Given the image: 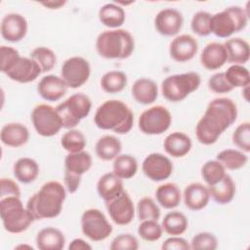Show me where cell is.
<instances>
[{
	"instance_id": "cell-52",
	"label": "cell",
	"mask_w": 250,
	"mask_h": 250,
	"mask_svg": "<svg viewBox=\"0 0 250 250\" xmlns=\"http://www.w3.org/2000/svg\"><path fill=\"white\" fill-rule=\"evenodd\" d=\"M63 182H64V187L66 190L69 193H74L79 188V186L81 183V177L64 171Z\"/></svg>"
},
{
	"instance_id": "cell-39",
	"label": "cell",
	"mask_w": 250,
	"mask_h": 250,
	"mask_svg": "<svg viewBox=\"0 0 250 250\" xmlns=\"http://www.w3.org/2000/svg\"><path fill=\"white\" fill-rule=\"evenodd\" d=\"M29 58H31L39 65L42 73L52 70L57 62V57L54 51L44 46L33 49L29 55Z\"/></svg>"
},
{
	"instance_id": "cell-16",
	"label": "cell",
	"mask_w": 250,
	"mask_h": 250,
	"mask_svg": "<svg viewBox=\"0 0 250 250\" xmlns=\"http://www.w3.org/2000/svg\"><path fill=\"white\" fill-rule=\"evenodd\" d=\"M198 51L197 40L190 34L176 36L170 43V57L178 62H186L194 58Z\"/></svg>"
},
{
	"instance_id": "cell-19",
	"label": "cell",
	"mask_w": 250,
	"mask_h": 250,
	"mask_svg": "<svg viewBox=\"0 0 250 250\" xmlns=\"http://www.w3.org/2000/svg\"><path fill=\"white\" fill-rule=\"evenodd\" d=\"M67 88V85L62 77L49 74L41 78L37 85V92L43 100L57 102L66 94Z\"/></svg>"
},
{
	"instance_id": "cell-34",
	"label": "cell",
	"mask_w": 250,
	"mask_h": 250,
	"mask_svg": "<svg viewBox=\"0 0 250 250\" xmlns=\"http://www.w3.org/2000/svg\"><path fill=\"white\" fill-rule=\"evenodd\" d=\"M161 227L163 230L170 235H181L187 230L188 221L184 213L171 211L163 218Z\"/></svg>"
},
{
	"instance_id": "cell-6",
	"label": "cell",
	"mask_w": 250,
	"mask_h": 250,
	"mask_svg": "<svg viewBox=\"0 0 250 250\" xmlns=\"http://www.w3.org/2000/svg\"><path fill=\"white\" fill-rule=\"evenodd\" d=\"M248 22V13L238 6L228 7L212 15L210 31L220 38H228L244 29Z\"/></svg>"
},
{
	"instance_id": "cell-15",
	"label": "cell",
	"mask_w": 250,
	"mask_h": 250,
	"mask_svg": "<svg viewBox=\"0 0 250 250\" xmlns=\"http://www.w3.org/2000/svg\"><path fill=\"white\" fill-rule=\"evenodd\" d=\"M184 19L180 11L166 8L157 13L154 18L156 31L163 36H175L183 27Z\"/></svg>"
},
{
	"instance_id": "cell-53",
	"label": "cell",
	"mask_w": 250,
	"mask_h": 250,
	"mask_svg": "<svg viewBox=\"0 0 250 250\" xmlns=\"http://www.w3.org/2000/svg\"><path fill=\"white\" fill-rule=\"evenodd\" d=\"M68 249H70V250H91L92 246L82 238H75L69 243Z\"/></svg>"
},
{
	"instance_id": "cell-8",
	"label": "cell",
	"mask_w": 250,
	"mask_h": 250,
	"mask_svg": "<svg viewBox=\"0 0 250 250\" xmlns=\"http://www.w3.org/2000/svg\"><path fill=\"white\" fill-rule=\"evenodd\" d=\"M91 108L92 102L83 93L73 94L56 106L62 122V128L65 129H73L77 126L82 119L89 115Z\"/></svg>"
},
{
	"instance_id": "cell-17",
	"label": "cell",
	"mask_w": 250,
	"mask_h": 250,
	"mask_svg": "<svg viewBox=\"0 0 250 250\" xmlns=\"http://www.w3.org/2000/svg\"><path fill=\"white\" fill-rule=\"evenodd\" d=\"M1 35L9 42H19L27 32V21L18 13H10L3 17L1 21Z\"/></svg>"
},
{
	"instance_id": "cell-23",
	"label": "cell",
	"mask_w": 250,
	"mask_h": 250,
	"mask_svg": "<svg viewBox=\"0 0 250 250\" xmlns=\"http://www.w3.org/2000/svg\"><path fill=\"white\" fill-rule=\"evenodd\" d=\"M99 196L104 201H110L124 191L123 180L113 172L104 174L97 183Z\"/></svg>"
},
{
	"instance_id": "cell-42",
	"label": "cell",
	"mask_w": 250,
	"mask_h": 250,
	"mask_svg": "<svg viewBox=\"0 0 250 250\" xmlns=\"http://www.w3.org/2000/svg\"><path fill=\"white\" fill-rule=\"evenodd\" d=\"M137 214L140 221L155 220L160 218V209L155 201L148 196L141 198L137 203Z\"/></svg>"
},
{
	"instance_id": "cell-3",
	"label": "cell",
	"mask_w": 250,
	"mask_h": 250,
	"mask_svg": "<svg viewBox=\"0 0 250 250\" xmlns=\"http://www.w3.org/2000/svg\"><path fill=\"white\" fill-rule=\"evenodd\" d=\"M94 122L102 130L127 134L133 127L134 113L124 102L107 100L97 108Z\"/></svg>"
},
{
	"instance_id": "cell-51",
	"label": "cell",
	"mask_w": 250,
	"mask_h": 250,
	"mask_svg": "<svg viewBox=\"0 0 250 250\" xmlns=\"http://www.w3.org/2000/svg\"><path fill=\"white\" fill-rule=\"evenodd\" d=\"M161 248L163 250H188L190 249V245L185 238L172 235L162 243Z\"/></svg>"
},
{
	"instance_id": "cell-55",
	"label": "cell",
	"mask_w": 250,
	"mask_h": 250,
	"mask_svg": "<svg viewBox=\"0 0 250 250\" xmlns=\"http://www.w3.org/2000/svg\"><path fill=\"white\" fill-rule=\"evenodd\" d=\"M15 249H28V250H32L33 247L31 245H27V244H20V245L16 246Z\"/></svg>"
},
{
	"instance_id": "cell-32",
	"label": "cell",
	"mask_w": 250,
	"mask_h": 250,
	"mask_svg": "<svg viewBox=\"0 0 250 250\" xmlns=\"http://www.w3.org/2000/svg\"><path fill=\"white\" fill-rule=\"evenodd\" d=\"M92 156L89 152L82 150L75 153H68L64 158V168L66 172L82 177L92 167Z\"/></svg>"
},
{
	"instance_id": "cell-26",
	"label": "cell",
	"mask_w": 250,
	"mask_h": 250,
	"mask_svg": "<svg viewBox=\"0 0 250 250\" xmlns=\"http://www.w3.org/2000/svg\"><path fill=\"white\" fill-rule=\"evenodd\" d=\"M36 246L40 250H62L65 244L63 233L52 227L40 229L36 235Z\"/></svg>"
},
{
	"instance_id": "cell-44",
	"label": "cell",
	"mask_w": 250,
	"mask_h": 250,
	"mask_svg": "<svg viewBox=\"0 0 250 250\" xmlns=\"http://www.w3.org/2000/svg\"><path fill=\"white\" fill-rule=\"evenodd\" d=\"M212 15L206 11L196 12L190 21V27L193 33L198 36H207L211 33L210 21Z\"/></svg>"
},
{
	"instance_id": "cell-22",
	"label": "cell",
	"mask_w": 250,
	"mask_h": 250,
	"mask_svg": "<svg viewBox=\"0 0 250 250\" xmlns=\"http://www.w3.org/2000/svg\"><path fill=\"white\" fill-rule=\"evenodd\" d=\"M0 139L7 146L20 147L28 142L29 131L21 123H7L1 129Z\"/></svg>"
},
{
	"instance_id": "cell-27",
	"label": "cell",
	"mask_w": 250,
	"mask_h": 250,
	"mask_svg": "<svg viewBox=\"0 0 250 250\" xmlns=\"http://www.w3.org/2000/svg\"><path fill=\"white\" fill-rule=\"evenodd\" d=\"M224 46L227 51L228 62L232 64L243 65L249 61L250 47L247 41L239 37L228 39Z\"/></svg>"
},
{
	"instance_id": "cell-40",
	"label": "cell",
	"mask_w": 250,
	"mask_h": 250,
	"mask_svg": "<svg viewBox=\"0 0 250 250\" xmlns=\"http://www.w3.org/2000/svg\"><path fill=\"white\" fill-rule=\"evenodd\" d=\"M224 73L233 89L247 87L250 83L249 70L241 64H232Z\"/></svg>"
},
{
	"instance_id": "cell-33",
	"label": "cell",
	"mask_w": 250,
	"mask_h": 250,
	"mask_svg": "<svg viewBox=\"0 0 250 250\" xmlns=\"http://www.w3.org/2000/svg\"><path fill=\"white\" fill-rule=\"evenodd\" d=\"M157 202L165 209H173L179 206L182 194L179 187L174 183L160 185L155 190Z\"/></svg>"
},
{
	"instance_id": "cell-14",
	"label": "cell",
	"mask_w": 250,
	"mask_h": 250,
	"mask_svg": "<svg viewBox=\"0 0 250 250\" xmlns=\"http://www.w3.org/2000/svg\"><path fill=\"white\" fill-rule=\"evenodd\" d=\"M110 219L118 226L129 225L135 217V207L130 195L124 190L114 199L105 202Z\"/></svg>"
},
{
	"instance_id": "cell-50",
	"label": "cell",
	"mask_w": 250,
	"mask_h": 250,
	"mask_svg": "<svg viewBox=\"0 0 250 250\" xmlns=\"http://www.w3.org/2000/svg\"><path fill=\"white\" fill-rule=\"evenodd\" d=\"M10 196L21 197L20 188L13 180L2 178L0 181V199Z\"/></svg>"
},
{
	"instance_id": "cell-54",
	"label": "cell",
	"mask_w": 250,
	"mask_h": 250,
	"mask_svg": "<svg viewBox=\"0 0 250 250\" xmlns=\"http://www.w3.org/2000/svg\"><path fill=\"white\" fill-rule=\"evenodd\" d=\"M66 2L65 1H47V2H41L43 6H45L48 9H60L62 6H64Z\"/></svg>"
},
{
	"instance_id": "cell-10",
	"label": "cell",
	"mask_w": 250,
	"mask_h": 250,
	"mask_svg": "<svg viewBox=\"0 0 250 250\" xmlns=\"http://www.w3.org/2000/svg\"><path fill=\"white\" fill-rule=\"evenodd\" d=\"M31 121L35 131L42 137L55 136L62 128V122L56 107L46 104H38L32 109Z\"/></svg>"
},
{
	"instance_id": "cell-1",
	"label": "cell",
	"mask_w": 250,
	"mask_h": 250,
	"mask_svg": "<svg viewBox=\"0 0 250 250\" xmlns=\"http://www.w3.org/2000/svg\"><path fill=\"white\" fill-rule=\"evenodd\" d=\"M237 106L229 98L212 100L195 127L198 142L205 146L215 144L220 136L236 120Z\"/></svg>"
},
{
	"instance_id": "cell-12",
	"label": "cell",
	"mask_w": 250,
	"mask_h": 250,
	"mask_svg": "<svg viewBox=\"0 0 250 250\" xmlns=\"http://www.w3.org/2000/svg\"><path fill=\"white\" fill-rule=\"evenodd\" d=\"M91 66L82 57H71L64 61L61 69V77L68 88L76 89L83 86L89 79Z\"/></svg>"
},
{
	"instance_id": "cell-38",
	"label": "cell",
	"mask_w": 250,
	"mask_h": 250,
	"mask_svg": "<svg viewBox=\"0 0 250 250\" xmlns=\"http://www.w3.org/2000/svg\"><path fill=\"white\" fill-rule=\"evenodd\" d=\"M87 141L84 134L76 129H69L61 140V145L68 153H75L84 150Z\"/></svg>"
},
{
	"instance_id": "cell-41",
	"label": "cell",
	"mask_w": 250,
	"mask_h": 250,
	"mask_svg": "<svg viewBox=\"0 0 250 250\" xmlns=\"http://www.w3.org/2000/svg\"><path fill=\"white\" fill-rule=\"evenodd\" d=\"M226 175V168L218 160H208L201 168V176L208 187L219 183Z\"/></svg>"
},
{
	"instance_id": "cell-31",
	"label": "cell",
	"mask_w": 250,
	"mask_h": 250,
	"mask_svg": "<svg viewBox=\"0 0 250 250\" xmlns=\"http://www.w3.org/2000/svg\"><path fill=\"white\" fill-rule=\"evenodd\" d=\"M122 145L119 139L112 135H104L101 137L95 146L97 156L104 160L109 161L118 156L121 152Z\"/></svg>"
},
{
	"instance_id": "cell-48",
	"label": "cell",
	"mask_w": 250,
	"mask_h": 250,
	"mask_svg": "<svg viewBox=\"0 0 250 250\" xmlns=\"http://www.w3.org/2000/svg\"><path fill=\"white\" fill-rule=\"evenodd\" d=\"M0 57H1V71L7 73L14 64L21 58L20 53L13 47L10 46H1L0 47Z\"/></svg>"
},
{
	"instance_id": "cell-49",
	"label": "cell",
	"mask_w": 250,
	"mask_h": 250,
	"mask_svg": "<svg viewBox=\"0 0 250 250\" xmlns=\"http://www.w3.org/2000/svg\"><path fill=\"white\" fill-rule=\"evenodd\" d=\"M209 89L217 94H226L233 90L228 82L224 72H217L213 74L208 80Z\"/></svg>"
},
{
	"instance_id": "cell-11",
	"label": "cell",
	"mask_w": 250,
	"mask_h": 250,
	"mask_svg": "<svg viewBox=\"0 0 250 250\" xmlns=\"http://www.w3.org/2000/svg\"><path fill=\"white\" fill-rule=\"evenodd\" d=\"M171 122L170 111L165 106L154 105L141 113L138 125L146 135H160L169 129Z\"/></svg>"
},
{
	"instance_id": "cell-7",
	"label": "cell",
	"mask_w": 250,
	"mask_h": 250,
	"mask_svg": "<svg viewBox=\"0 0 250 250\" xmlns=\"http://www.w3.org/2000/svg\"><path fill=\"white\" fill-rule=\"evenodd\" d=\"M201 83V77L197 72H186L169 75L161 83L163 97L172 103L185 100L189 94L196 91Z\"/></svg>"
},
{
	"instance_id": "cell-28",
	"label": "cell",
	"mask_w": 250,
	"mask_h": 250,
	"mask_svg": "<svg viewBox=\"0 0 250 250\" xmlns=\"http://www.w3.org/2000/svg\"><path fill=\"white\" fill-rule=\"evenodd\" d=\"M210 197L221 205L229 203L235 195V184L229 175H226L219 183L207 187Z\"/></svg>"
},
{
	"instance_id": "cell-43",
	"label": "cell",
	"mask_w": 250,
	"mask_h": 250,
	"mask_svg": "<svg viewBox=\"0 0 250 250\" xmlns=\"http://www.w3.org/2000/svg\"><path fill=\"white\" fill-rule=\"evenodd\" d=\"M138 233L142 239L153 242L158 240L163 233V229L161 225L155 220H146L142 221L138 228Z\"/></svg>"
},
{
	"instance_id": "cell-13",
	"label": "cell",
	"mask_w": 250,
	"mask_h": 250,
	"mask_svg": "<svg viewBox=\"0 0 250 250\" xmlns=\"http://www.w3.org/2000/svg\"><path fill=\"white\" fill-rule=\"evenodd\" d=\"M172 161L162 153L148 154L143 161L142 170L146 177L153 182H161L170 178L173 173Z\"/></svg>"
},
{
	"instance_id": "cell-37",
	"label": "cell",
	"mask_w": 250,
	"mask_h": 250,
	"mask_svg": "<svg viewBox=\"0 0 250 250\" xmlns=\"http://www.w3.org/2000/svg\"><path fill=\"white\" fill-rule=\"evenodd\" d=\"M100 83L105 93L116 94L126 87L127 75L120 70H110L102 76Z\"/></svg>"
},
{
	"instance_id": "cell-47",
	"label": "cell",
	"mask_w": 250,
	"mask_h": 250,
	"mask_svg": "<svg viewBox=\"0 0 250 250\" xmlns=\"http://www.w3.org/2000/svg\"><path fill=\"white\" fill-rule=\"evenodd\" d=\"M109 248L111 250H137L139 241L133 234L122 233L112 239Z\"/></svg>"
},
{
	"instance_id": "cell-30",
	"label": "cell",
	"mask_w": 250,
	"mask_h": 250,
	"mask_svg": "<svg viewBox=\"0 0 250 250\" xmlns=\"http://www.w3.org/2000/svg\"><path fill=\"white\" fill-rule=\"evenodd\" d=\"M13 172L19 182L30 184L34 182L39 175V165L30 157H21L15 162Z\"/></svg>"
},
{
	"instance_id": "cell-29",
	"label": "cell",
	"mask_w": 250,
	"mask_h": 250,
	"mask_svg": "<svg viewBox=\"0 0 250 250\" xmlns=\"http://www.w3.org/2000/svg\"><path fill=\"white\" fill-rule=\"evenodd\" d=\"M99 20L106 27L117 29L125 21L126 14L124 9L115 3H107L99 10Z\"/></svg>"
},
{
	"instance_id": "cell-45",
	"label": "cell",
	"mask_w": 250,
	"mask_h": 250,
	"mask_svg": "<svg viewBox=\"0 0 250 250\" xmlns=\"http://www.w3.org/2000/svg\"><path fill=\"white\" fill-rule=\"evenodd\" d=\"M232 143L243 152L250 151V123L239 124L231 136Z\"/></svg>"
},
{
	"instance_id": "cell-24",
	"label": "cell",
	"mask_w": 250,
	"mask_h": 250,
	"mask_svg": "<svg viewBox=\"0 0 250 250\" xmlns=\"http://www.w3.org/2000/svg\"><path fill=\"white\" fill-rule=\"evenodd\" d=\"M190 138L183 132H173L169 134L163 143L165 151L172 157L179 158L187 155L191 149Z\"/></svg>"
},
{
	"instance_id": "cell-46",
	"label": "cell",
	"mask_w": 250,
	"mask_h": 250,
	"mask_svg": "<svg viewBox=\"0 0 250 250\" xmlns=\"http://www.w3.org/2000/svg\"><path fill=\"white\" fill-rule=\"evenodd\" d=\"M190 249H202V250H215L218 247L217 237L208 231H202L195 234L190 243Z\"/></svg>"
},
{
	"instance_id": "cell-18",
	"label": "cell",
	"mask_w": 250,
	"mask_h": 250,
	"mask_svg": "<svg viewBox=\"0 0 250 250\" xmlns=\"http://www.w3.org/2000/svg\"><path fill=\"white\" fill-rule=\"evenodd\" d=\"M41 73V68L31 58L21 57L6 75L13 81L29 83L34 81Z\"/></svg>"
},
{
	"instance_id": "cell-36",
	"label": "cell",
	"mask_w": 250,
	"mask_h": 250,
	"mask_svg": "<svg viewBox=\"0 0 250 250\" xmlns=\"http://www.w3.org/2000/svg\"><path fill=\"white\" fill-rule=\"evenodd\" d=\"M216 160L221 162L226 169L238 170L247 164L248 156L241 150L227 148L217 154Z\"/></svg>"
},
{
	"instance_id": "cell-35",
	"label": "cell",
	"mask_w": 250,
	"mask_h": 250,
	"mask_svg": "<svg viewBox=\"0 0 250 250\" xmlns=\"http://www.w3.org/2000/svg\"><path fill=\"white\" fill-rule=\"evenodd\" d=\"M113 173L122 180L133 178L138 171V161L131 154H119L113 159Z\"/></svg>"
},
{
	"instance_id": "cell-21",
	"label": "cell",
	"mask_w": 250,
	"mask_h": 250,
	"mask_svg": "<svg viewBox=\"0 0 250 250\" xmlns=\"http://www.w3.org/2000/svg\"><path fill=\"white\" fill-rule=\"evenodd\" d=\"M185 205L192 210L199 211L205 208L210 199L208 188L200 183H191L184 189Z\"/></svg>"
},
{
	"instance_id": "cell-5",
	"label": "cell",
	"mask_w": 250,
	"mask_h": 250,
	"mask_svg": "<svg viewBox=\"0 0 250 250\" xmlns=\"http://www.w3.org/2000/svg\"><path fill=\"white\" fill-rule=\"evenodd\" d=\"M0 215L4 229L11 233H20L26 230L35 221L21 197L10 196L0 199Z\"/></svg>"
},
{
	"instance_id": "cell-4",
	"label": "cell",
	"mask_w": 250,
	"mask_h": 250,
	"mask_svg": "<svg viewBox=\"0 0 250 250\" xmlns=\"http://www.w3.org/2000/svg\"><path fill=\"white\" fill-rule=\"evenodd\" d=\"M134 49V37L129 31L121 28L104 31L96 40L98 54L108 60L127 59L133 54Z\"/></svg>"
},
{
	"instance_id": "cell-9",
	"label": "cell",
	"mask_w": 250,
	"mask_h": 250,
	"mask_svg": "<svg viewBox=\"0 0 250 250\" xmlns=\"http://www.w3.org/2000/svg\"><path fill=\"white\" fill-rule=\"evenodd\" d=\"M81 229L83 234L92 241H103L112 232V226L104 214L96 208H90L81 216Z\"/></svg>"
},
{
	"instance_id": "cell-2",
	"label": "cell",
	"mask_w": 250,
	"mask_h": 250,
	"mask_svg": "<svg viewBox=\"0 0 250 250\" xmlns=\"http://www.w3.org/2000/svg\"><path fill=\"white\" fill-rule=\"evenodd\" d=\"M65 189L57 181L47 182L28 198L25 207L35 221L56 218L62 212L66 197Z\"/></svg>"
},
{
	"instance_id": "cell-25",
	"label": "cell",
	"mask_w": 250,
	"mask_h": 250,
	"mask_svg": "<svg viewBox=\"0 0 250 250\" xmlns=\"http://www.w3.org/2000/svg\"><path fill=\"white\" fill-rule=\"evenodd\" d=\"M135 101L141 104H150L158 97V87L156 83L149 78L137 79L131 89Z\"/></svg>"
},
{
	"instance_id": "cell-20",
	"label": "cell",
	"mask_w": 250,
	"mask_h": 250,
	"mask_svg": "<svg viewBox=\"0 0 250 250\" xmlns=\"http://www.w3.org/2000/svg\"><path fill=\"white\" fill-rule=\"evenodd\" d=\"M228 62L227 51L224 44L219 42L208 43L201 52L200 62L208 70L221 68Z\"/></svg>"
}]
</instances>
